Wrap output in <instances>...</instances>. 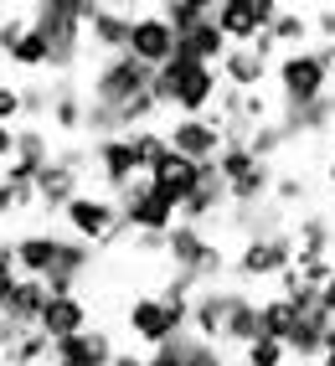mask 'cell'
Returning <instances> with one entry per match:
<instances>
[{
	"label": "cell",
	"instance_id": "obj_20",
	"mask_svg": "<svg viewBox=\"0 0 335 366\" xmlns=\"http://www.w3.org/2000/svg\"><path fill=\"white\" fill-rule=\"evenodd\" d=\"M88 268H93V242H78L73 232H67L62 258H57V268H52V274H46L41 284L52 289V295H78V284L88 279Z\"/></svg>",
	"mask_w": 335,
	"mask_h": 366
},
{
	"label": "cell",
	"instance_id": "obj_10",
	"mask_svg": "<svg viewBox=\"0 0 335 366\" xmlns=\"http://www.w3.org/2000/svg\"><path fill=\"white\" fill-rule=\"evenodd\" d=\"M165 139H171V150L186 155V160H217L227 150V134H222V119L217 114H181L171 129H165Z\"/></svg>",
	"mask_w": 335,
	"mask_h": 366
},
{
	"label": "cell",
	"instance_id": "obj_24",
	"mask_svg": "<svg viewBox=\"0 0 335 366\" xmlns=\"http://www.w3.org/2000/svg\"><path fill=\"white\" fill-rule=\"evenodd\" d=\"M269 57L263 52H253V46H232V52L222 57V83L227 88H237V93H258V83L269 78Z\"/></svg>",
	"mask_w": 335,
	"mask_h": 366
},
{
	"label": "cell",
	"instance_id": "obj_17",
	"mask_svg": "<svg viewBox=\"0 0 335 366\" xmlns=\"http://www.w3.org/2000/svg\"><path fill=\"white\" fill-rule=\"evenodd\" d=\"M196 170H201L196 160H186V155H176V150H171V155H165V160L150 170L145 181H150V186L160 191V197H165V202H171V207L181 212V207L191 202V191H196Z\"/></svg>",
	"mask_w": 335,
	"mask_h": 366
},
{
	"label": "cell",
	"instance_id": "obj_5",
	"mask_svg": "<svg viewBox=\"0 0 335 366\" xmlns=\"http://www.w3.org/2000/svg\"><path fill=\"white\" fill-rule=\"evenodd\" d=\"M165 258H171V268H181V274H196L201 284L227 274V253L206 237V227H191V222H176L165 232Z\"/></svg>",
	"mask_w": 335,
	"mask_h": 366
},
{
	"label": "cell",
	"instance_id": "obj_53",
	"mask_svg": "<svg viewBox=\"0 0 335 366\" xmlns=\"http://www.w3.org/2000/svg\"><path fill=\"white\" fill-rule=\"evenodd\" d=\"M330 72H335V46H330Z\"/></svg>",
	"mask_w": 335,
	"mask_h": 366
},
{
	"label": "cell",
	"instance_id": "obj_49",
	"mask_svg": "<svg viewBox=\"0 0 335 366\" xmlns=\"http://www.w3.org/2000/svg\"><path fill=\"white\" fill-rule=\"evenodd\" d=\"M325 366H335V330H330V340H325Z\"/></svg>",
	"mask_w": 335,
	"mask_h": 366
},
{
	"label": "cell",
	"instance_id": "obj_29",
	"mask_svg": "<svg viewBox=\"0 0 335 366\" xmlns=\"http://www.w3.org/2000/svg\"><path fill=\"white\" fill-rule=\"evenodd\" d=\"M6 57H11L16 67H26V72H41V67H52V46H46V36H41L36 26H26Z\"/></svg>",
	"mask_w": 335,
	"mask_h": 366
},
{
	"label": "cell",
	"instance_id": "obj_44",
	"mask_svg": "<svg viewBox=\"0 0 335 366\" xmlns=\"http://www.w3.org/2000/svg\"><path fill=\"white\" fill-rule=\"evenodd\" d=\"M16 155V124H0V165Z\"/></svg>",
	"mask_w": 335,
	"mask_h": 366
},
{
	"label": "cell",
	"instance_id": "obj_34",
	"mask_svg": "<svg viewBox=\"0 0 335 366\" xmlns=\"http://www.w3.org/2000/svg\"><path fill=\"white\" fill-rule=\"evenodd\" d=\"M294 300H284V295H274V300H263V335L269 340H289V330H294Z\"/></svg>",
	"mask_w": 335,
	"mask_h": 366
},
{
	"label": "cell",
	"instance_id": "obj_4",
	"mask_svg": "<svg viewBox=\"0 0 335 366\" xmlns=\"http://www.w3.org/2000/svg\"><path fill=\"white\" fill-rule=\"evenodd\" d=\"M150 78L155 67H145L139 57L119 52V57H104L99 67H93V83H88V104H104V109H124L129 99H139V93H150Z\"/></svg>",
	"mask_w": 335,
	"mask_h": 366
},
{
	"label": "cell",
	"instance_id": "obj_2",
	"mask_svg": "<svg viewBox=\"0 0 335 366\" xmlns=\"http://www.w3.org/2000/svg\"><path fill=\"white\" fill-rule=\"evenodd\" d=\"M330 78H335V72H330V46H299V52H284L274 62V83H279L284 109L325 99Z\"/></svg>",
	"mask_w": 335,
	"mask_h": 366
},
{
	"label": "cell",
	"instance_id": "obj_14",
	"mask_svg": "<svg viewBox=\"0 0 335 366\" xmlns=\"http://www.w3.org/2000/svg\"><path fill=\"white\" fill-rule=\"evenodd\" d=\"M52 366H114V340L104 325H88L67 340H52Z\"/></svg>",
	"mask_w": 335,
	"mask_h": 366
},
{
	"label": "cell",
	"instance_id": "obj_15",
	"mask_svg": "<svg viewBox=\"0 0 335 366\" xmlns=\"http://www.w3.org/2000/svg\"><path fill=\"white\" fill-rule=\"evenodd\" d=\"M62 242H67V232H21L11 242L21 279H46V274H52L57 258H62Z\"/></svg>",
	"mask_w": 335,
	"mask_h": 366
},
{
	"label": "cell",
	"instance_id": "obj_41",
	"mask_svg": "<svg viewBox=\"0 0 335 366\" xmlns=\"http://www.w3.org/2000/svg\"><path fill=\"white\" fill-rule=\"evenodd\" d=\"M304 197H309V186H304L299 176H279V181H274V202H279V207H299Z\"/></svg>",
	"mask_w": 335,
	"mask_h": 366
},
{
	"label": "cell",
	"instance_id": "obj_42",
	"mask_svg": "<svg viewBox=\"0 0 335 366\" xmlns=\"http://www.w3.org/2000/svg\"><path fill=\"white\" fill-rule=\"evenodd\" d=\"M145 366H186V356H181V335H176V340H165V346H155Z\"/></svg>",
	"mask_w": 335,
	"mask_h": 366
},
{
	"label": "cell",
	"instance_id": "obj_33",
	"mask_svg": "<svg viewBox=\"0 0 335 366\" xmlns=\"http://www.w3.org/2000/svg\"><path fill=\"white\" fill-rule=\"evenodd\" d=\"M41 361L52 366V340H46L41 330H26V335L6 351V366H41Z\"/></svg>",
	"mask_w": 335,
	"mask_h": 366
},
{
	"label": "cell",
	"instance_id": "obj_13",
	"mask_svg": "<svg viewBox=\"0 0 335 366\" xmlns=\"http://www.w3.org/2000/svg\"><path fill=\"white\" fill-rule=\"evenodd\" d=\"M232 295H237V284H201L196 300H191V335L217 340V346H222L227 315H232Z\"/></svg>",
	"mask_w": 335,
	"mask_h": 366
},
{
	"label": "cell",
	"instance_id": "obj_25",
	"mask_svg": "<svg viewBox=\"0 0 335 366\" xmlns=\"http://www.w3.org/2000/svg\"><path fill=\"white\" fill-rule=\"evenodd\" d=\"M129 26H134V16L129 11H99L88 21V31H93V46H99L104 57H119V52H129Z\"/></svg>",
	"mask_w": 335,
	"mask_h": 366
},
{
	"label": "cell",
	"instance_id": "obj_37",
	"mask_svg": "<svg viewBox=\"0 0 335 366\" xmlns=\"http://www.w3.org/2000/svg\"><path fill=\"white\" fill-rule=\"evenodd\" d=\"M243 361H248V366H284V361H289V346L263 335V340H253V346L243 351Z\"/></svg>",
	"mask_w": 335,
	"mask_h": 366
},
{
	"label": "cell",
	"instance_id": "obj_23",
	"mask_svg": "<svg viewBox=\"0 0 335 366\" xmlns=\"http://www.w3.org/2000/svg\"><path fill=\"white\" fill-rule=\"evenodd\" d=\"M253 340H263V300H253L248 289H237V295H232V315H227V335H222V346L248 351Z\"/></svg>",
	"mask_w": 335,
	"mask_h": 366
},
{
	"label": "cell",
	"instance_id": "obj_8",
	"mask_svg": "<svg viewBox=\"0 0 335 366\" xmlns=\"http://www.w3.org/2000/svg\"><path fill=\"white\" fill-rule=\"evenodd\" d=\"M299 263V248H294V232H279V237H248L243 248H237L232 258V274L253 284V279H279L289 274V268Z\"/></svg>",
	"mask_w": 335,
	"mask_h": 366
},
{
	"label": "cell",
	"instance_id": "obj_11",
	"mask_svg": "<svg viewBox=\"0 0 335 366\" xmlns=\"http://www.w3.org/2000/svg\"><path fill=\"white\" fill-rule=\"evenodd\" d=\"M176 52H181V46H176V26L160 11L134 16V26H129V57H139L145 67H165Z\"/></svg>",
	"mask_w": 335,
	"mask_h": 366
},
{
	"label": "cell",
	"instance_id": "obj_1",
	"mask_svg": "<svg viewBox=\"0 0 335 366\" xmlns=\"http://www.w3.org/2000/svg\"><path fill=\"white\" fill-rule=\"evenodd\" d=\"M150 93L160 109H176V114H211V104L222 99V67H206L196 57H171L165 67H155Z\"/></svg>",
	"mask_w": 335,
	"mask_h": 366
},
{
	"label": "cell",
	"instance_id": "obj_54",
	"mask_svg": "<svg viewBox=\"0 0 335 366\" xmlns=\"http://www.w3.org/2000/svg\"><path fill=\"white\" fill-rule=\"evenodd\" d=\"M299 366H325V361H299Z\"/></svg>",
	"mask_w": 335,
	"mask_h": 366
},
{
	"label": "cell",
	"instance_id": "obj_12",
	"mask_svg": "<svg viewBox=\"0 0 335 366\" xmlns=\"http://www.w3.org/2000/svg\"><path fill=\"white\" fill-rule=\"evenodd\" d=\"M93 170H99V181L109 186V197H119V191H129L139 181V160H134V144L124 134L114 139H93Z\"/></svg>",
	"mask_w": 335,
	"mask_h": 366
},
{
	"label": "cell",
	"instance_id": "obj_39",
	"mask_svg": "<svg viewBox=\"0 0 335 366\" xmlns=\"http://www.w3.org/2000/svg\"><path fill=\"white\" fill-rule=\"evenodd\" d=\"M52 99H57V88L31 83L26 93H21V109H26V119H41V114H52Z\"/></svg>",
	"mask_w": 335,
	"mask_h": 366
},
{
	"label": "cell",
	"instance_id": "obj_45",
	"mask_svg": "<svg viewBox=\"0 0 335 366\" xmlns=\"http://www.w3.org/2000/svg\"><path fill=\"white\" fill-rule=\"evenodd\" d=\"M150 356L145 351H114V366H145Z\"/></svg>",
	"mask_w": 335,
	"mask_h": 366
},
{
	"label": "cell",
	"instance_id": "obj_19",
	"mask_svg": "<svg viewBox=\"0 0 335 366\" xmlns=\"http://www.w3.org/2000/svg\"><path fill=\"white\" fill-rule=\"evenodd\" d=\"M279 124L289 139H315V134H330L335 129V88L325 93V99L315 104H294V109H284L279 114Z\"/></svg>",
	"mask_w": 335,
	"mask_h": 366
},
{
	"label": "cell",
	"instance_id": "obj_52",
	"mask_svg": "<svg viewBox=\"0 0 335 366\" xmlns=\"http://www.w3.org/2000/svg\"><path fill=\"white\" fill-rule=\"evenodd\" d=\"M325 139H330V155H335V129H330V134H325Z\"/></svg>",
	"mask_w": 335,
	"mask_h": 366
},
{
	"label": "cell",
	"instance_id": "obj_36",
	"mask_svg": "<svg viewBox=\"0 0 335 366\" xmlns=\"http://www.w3.org/2000/svg\"><path fill=\"white\" fill-rule=\"evenodd\" d=\"M16 160H36V165L52 160V144H46V129L41 124H21L16 129Z\"/></svg>",
	"mask_w": 335,
	"mask_h": 366
},
{
	"label": "cell",
	"instance_id": "obj_43",
	"mask_svg": "<svg viewBox=\"0 0 335 366\" xmlns=\"http://www.w3.org/2000/svg\"><path fill=\"white\" fill-rule=\"evenodd\" d=\"M315 31L325 36V46H335V6H325V11L315 16Z\"/></svg>",
	"mask_w": 335,
	"mask_h": 366
},
{
	"label": "cell",
	"instance_id": "obj_21",
	"mask_svg": "<svg viewBox=\"0 0 335 366\" xmlns=\"http://www.w3.org/2000/svg\"><path fill=\"white\" fill-rule=\"evenodd\" d=\"M176 46H181V57H196V62H206V67H222V57L232 52V41L222 36L217 16H206V21H196V26H186V31L176 36Z\"/></svg>",
	"mask_w": 335,
	"mask_h": 366
},
{
	"label": "cell",
	"instance_id": "obj_40",
	"mask_svg": "<svg viewBox=\"0 0 335 366\" xmlns=\"http://www.w3.org/2000/svg\"><path fill=\"white\" fill-rule=\"evenodd\" d=\"M21 284V268H16V253H11V242H0V305L11 300V289Z\"/></svg>",
	"mask_w": 335,
	"mask_h": 366
},
{
	"label": "cell",
	"instance_id": "obj_28",
	"mask_svg": "<svg viewBox=\"0 0 335 366\" xmlns=\"http://www.w3.org/2000/svg\"><path fill=\"white\" fill-rule=\"evenodd\" d=\"M124 139L134 144V160H139V176H150V170H155V165H160L165 155H171V139H165V129H150V124H145V129H129Z\"/></svg>",
	"mask_w": 335,
	"mask_h": 366
},
{
	"label": "cell",
	"instance_id": "obj_16",
	"mask_svg": "<svg viewBox=\"0 0 335 366\" xmlns=\"http://www.w3.org/2000/svg\"><path fill=\"white\" fill-rule=\"evenodd\" d=\"M73 197H83V170H73L67 160L52 155V160L41 165V176H36V207L57 217V212H67Z\"/></svg>",
	"mask_w": 335,
	"mask_h": 366
},
{
	"label": "cell",
	"instance_id": "obj_9",
	"mask_svg": "<svg viewBox=\"0 0 335 366\" xmlns=\"http://www.w3.org/2000/svg\"><path fill=\"white\" fill-rule=\"evenodd\" d=\"M31 26L46 36V46H52V72H73L78 67V52H83V16L73 6H41L31 16Z\"/></svg>",
	"mask_w": 335,
	"mask_h": 366
},
{
	"label": "cell",
	"instance_id": "obj_7",
	"mask_svg": "<svg viewBox=\"0 0 335 366\" xmlns=\"http://www.w3.org/2000/svg\"><path fill=\"white\" fill-rule=\"evenodd\" d=\"M114 202H119V217H124V232H134V237H145V232L165 237V232H171V227L181 222V212H176L171 202H165L160 191L145 181V176H139L129 191H119Z\"/></svg>",
	"mask_w": 335,
	"mask_h": 366
},
{
	"label": "cell",
	"instance_id": "obj_6",
	"mask_svg": "<svg viewBox=\"0 0 335 366\" xmlns=\"http://www.w3.org/2000/svg\"><path fill=\"white\" fill-rule=\"evenodd\" d=\"M67 232H73L78 242H93V248H104V242L124 237V217H119V202L114 197H99V191H83V197L67 202L62 212Z\"/></svg>",
	"mask_w": 335,
	"mask_h": 366
},
{
	"label": "cell",
	"instance_id": "obj_55",
	"mask_svg": "<svg viewBox=\"0 0 335 366\" xmlns=\"http://www.w3.org/2000/svg\"><path fill=\"white\" fill-rule=\"evenodd\" d=\"M330 263H335V242H330Z\"/></svg>",
	"mask_w": 335,
	"mask_h": 366
},
{
	"label": "cell",
	"instance_id": "obj_47",
	"mask_svg": "<svg viewBox=\"0 0 335 366\" xmlns=\"http://www.w3.org/2000/svg\"><path fill=\"white\" fill-rule=\"evenodd\" d=\"M186 6H191V11H201V16H217L222 0H186Z\"/></svg>",
	"mask_w": 335,
	"mask_h": 366
},
{
	"label": "cell",
	"instance_id": "obj_31",
	"mask_svg": "<svg viewBox=\"0 0 335 366\" xmlns=\"http://www.w3.org/2000/svg\"><path fill=\"white\" fill-rule=\"evenodd\" d=\"M83 114H88V99H78V93L62 83V88H57V99H52V114H46V119H52V129L78 134V129H83Z\"/></svg>",
	"mask_w": 335,
	"mask_h": 366
},
{
	"label": "cell",
	"instance_id": "obj_18",
	"mask_svg": "<svg viewBox=\"0 0 335 366\" xmlns=\"http://www.w3.org/2000/svg\"><path fill=\"white\" fill-rule=\"evenodd\" d=\"M36 330H41L46 340H67V335L88 330V305H83V295H46V310H41Z\"/></svg>",
	"mask_w": 335,
	"mask_h": 366
},
{
	"label": "cell",
	"instance_id": "obj_26",
	"mask_svg": "<svg viewBox=\"0 0 335 366\" xmlns=\"http://www.w3.org/2000/svg\"><path fill=\"white\" fill-rule=\"evenodd\" d=\"M330 242H335V217L304 212V217H299V232H294L299 258H330Z\"/></svg>",
	"mask_w": 335,
	"mask_h": 366
},
{
	"label": "cell",
	"instance_id": "obj_30",
	"mask_svg": "<svg viewBox=\"0 0 335 366\" xmlns=\"http://www.w3.org/2000/svg\"><path fill=\"white\" fill-rule=\"evenodd\" d=\"M309 31H315V16H304V11H279V21L269 26V36L279 46H289V52H299V46L309 41Z\"/></svg>",
	"mask_w": 335,
	"mask_h": 366
},
{
	"label": "cell",
	"instance_id": "obj_46",
	"mask_svg": "<svg viewBox=\"0 0 335 366\" xmlns=\"http://www.w3.org/2000/svg\"><path fill=\"white\" fill-rule=\"evenodd\" d=\"M320 305H325V315H330V320H335V279L320 289Z\"/></svg>",
	"mask_w": 335,
	"mask_h": 366
},
{
	"label": "cell",
	"instance_id": "obj_51",
	"mask_svg": "<svg viewBox=\"0 0 335 366\" xmlns=\"http://www.w3.org/2000/svg\"><path fill=\"white\" fill-rule=\"evenodd\" d=\"M325 181H330V186H335V155H330V165H325Z\"/></svg>",
	"mask_w": 335,
	"mask_h": 366
},
{
	"label": "cell",
	"instance_id": "obj_32",
	"mask_svg": "<svg viewBox=\"0 0 335 366\" xmlns=\"http://www.w3.org/2000/svg\"><path fill=\"white\" fill-rule=\"evenodd\" d=\"M289 144H294V139L284 134V124H279V119H263V124L248 134V150H253L258 160H279L284 150H289Z\"/></svg>",
	"mask_w": 335,
	"mask_h": 366
},
{
	"label": "cell",
	"instance_id": "obj_38",
	"mask_svg": "<svg viewBox=\"0 0 335 366\" xmlns=\"http://www.w3.org/2000/svg\"><path fill=\"white\" fill-rule=\"evenodd\" d=\"M258 155L248 150V144H227V150L217 155V170H222V181H237V176H243V170L253 165Z\"/></svg>",
	"mask_w": 335,
	"mask_h": 366
},
{
	"label": "cell",
	"instance_id": "obj_56",
	"mask_svg": "<svg viewBox=\"0 0 335 366\" xmlns=\"http://www.w3.org/2000/svg\"><path fill=\"white\" fill-rule=\"evenodd\" d=\"M237 366H248V361H237Z\"/></svg>",
	"mask_w": 335,
	"mask_h": 366
},
{
	"label": "cell",
	"instance_id": "obj_22",
	"mask_svg": "<svg viewBox=\"0 0 335 366\" xmlns=\"http://www.w3.org/2000/svg\"><path fill=\"white\" fill-rule=\"evenodd\" d=\"M46 289L41 279H21L16 289H11V300L0 305V320L6 325H16V330H36V320H41V310H46Z\"/></svg>",
	"mask_w": 335,
	"mask_h": 366
},
{
	"label": "cell",
	"instance_id": "obj_27",
	"mask_svg": "<svg viewBox=\"0 0 335 366\" xmlns=\"http://www.w3.org/2000/svg\"><path fill=\"white\" fill-rule=\"evenodd\" d=\"M217 26H222V36H227L232 46H253V41L263 36L253 6H217Z\"/></svg>",
	"mask_w": 335,
	"mask_h": 366
},
{
	"label": "cell",
	"instance_id": "obj_48",
	"mask_svg": "<svg viewBox=\"0 0 335 366\" xmlns=\"http://www.w3.org/2000/svg\"><path fill=\"white\" fill-rule=\"evenodd\" d=\"M0 217H11V191H6V176H0Z\"/></svg>",
	"mask_w": 335,
	"mask_h": 366
},
{
	"label": "cell",
	"instance_id": "obj_3",
	"mask_svg": "<svg viewBox=\"0 0 335 366\" xmlns=\"http://www.w3.org/2000/svg\"><path fill=\"white\" fill-rule=\"evenodd\" d=\"M124 330L139 340V346H165L191 330V300H160V295H139L124 310Z\"/></svg>",
	"mask_w": 335,
	"mask_h": 366
},
{
	"label": "cell",
	"instance_id": "obj_35",
	"mask_svg": "<svg viewBox=\"0 0 335 366\" xmlns=\"http://www.w3.org/2000/svg\"><path fill=\"white\" fill-rule=\"evenodd\" d=\"M181 356H186V366H232L227 361V346H217V340H201V335H181Z\"/></svg>",
	"mask_w": 335,
	"mask_h": 366
},
{
	"label": "cell",
	"instance_id": "obj_50",
	"mask_svg": "<svg viewBox=\"0 0 335 366\" xmlns=\"http://www.w3.org/2000/svg\"><path fill=\"white\" fill-rule=\"evenodd\" d=\"M104 6H109V11H129V6H134V0H104Z\"/></svg>",
	"mask_w": 335,
	"mask_h": 366
}]
</instances>
